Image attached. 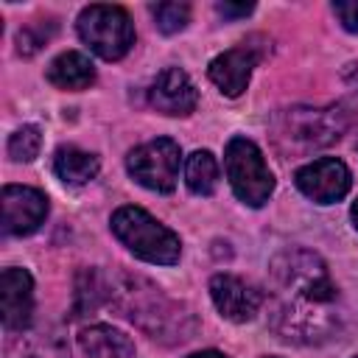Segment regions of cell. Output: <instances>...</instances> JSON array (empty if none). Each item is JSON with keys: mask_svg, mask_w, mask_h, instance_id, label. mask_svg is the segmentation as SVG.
I'll use <instances>...</instances> for the list:
<instances>
[{"mask_svg": "<svg viewBox=\"0 0 358 358\" xmlns=\"http://www.w3.org/2000/svg\"><path fill=\"white\" fill-rule=\"evenodd\" d=\"M268 319L285 341L319 344L338 330V285L310 249H288L268 268Z\"/></svg>", "mask_w": 358, "mask_h": 358, "instance_id": "obj_1", "label": "cell"}, {"mask_svg": "<svg viewBox=\"0 0 358 358\" xmlns=\"http://www.w3.org/2000/svg\"><path fill=\"white\" fill-rule=\"evenodd\" d=\"M120 296V308L123 313L143 327L151 338H159L165 344H176V341H187L196 333V319L193 313L179 305L171 302L157 285H151L143 277H123V285L117 291H112Z\"/></svg>", "mask_w": 358, "mask_h": 358, "instance_id": "obj_2", "label": "cell"}, {"mask_svg": "<svg viewBox=\"0 0 358 358\" xmlns=\"http://www.w3.org/2000/svg\"><path fill=\"white\" fill-rule=\"evenodd\" d=\"M112 232L115 238L140 260L173 266L179 260L182 243L173 229L159 224L143 207H120L112 213Z\"/></svg>", "mask_w": 358, "mask_h": 358, "instance_id": "obj_3", "label": "cell"}, {"mask_svg": "<svg viewBox=\"0 0 358 358\" xmlns=\"http://www.w3.org/2000/svg\"><path fill=\"white\" fill-rule=\"evenodd\" d=\"M350 117L341 106L327 109H288L274 123V140L285 151H313L336 143Z\"/></svg>", "mask_w": 358, "mask_h": 358, "instance_id": "obj_4", "label": "cell"}, {"mask_svg": "<svg viewBox=\"0 0 358 358\" xmlns=\"http://www.w3.org/2000/svg\"><path fill=\"white\" fill-rule=\"evenodd\" d=\"M78 36L106 62L123 59L134 45V25L120 6H87L78 14Z\"/></svg>", "mask_w": 358, "mask_h": 358, "instance_id": "obj_5", "label": "cell"}, {"mask_svg": "<svg viewBox=\"0 0 358 358\" xmlns=\"http://www.w3.org/2000/svg\"><path fill=\"white\" fill-rule=\"evenodd\" d=\"M224 165H227L229 185L243 204L260 207L268 201V196L274 190V176L263 159V151L252 140L232 137L224 151Z\"/></svg>", "mask_w": 358, "mask_h": 358, "instance_id": "obj_6", "label": "cell"}, {"mask_svg": "<svg viewBox=\"0 0 358 358\" xmlns=\"http://www.w3.org/2000/svg\"><path fill=\"white\" fill-rule=\"evenodd\" d=\"M179 162H182V151H179V143H173L171 137L148 140V143L131 148L126 157L129 173L143 187L157 190V193H171L176 187Z\"/></svg>", "mask_w": 358, "mask_h": 358, "instance_id": "obj_7", "label": "cell"}, {"mask_svg": "<svg viewBox=\"0 0 358 358\" xmlns=\"http://www.w3.org/2000/svg\"><path fill=\"white\" fill-rule=\"evenodd\" d=\"M294 179H296V187L319 204H333V201L344 199L352 185L350 168L336 157H322V159L302 165Z\"/></svg>", "mask_w": 358, "mask_h": 358, "instance_id": "obj_8", "label": "cell"}, {"mask_svg": "<svg viewBox=\"0 0 358 358\" xmlns=\"http://www.w3.org/2000/svg\"><path fill=\"white\" fill-rule=\"evenodd\" d=\"M48 215V199L36 187L6 185L3 187V232L31 235Z\"/></svg>", "mask_w": 358, "mask_h": 358, "instance_id": "obj_9", "label": "cell"}, {"mask_svg": "<svg viewBox=\"0 0 358 358\" xmlns=\"http://www.w3.org/2000/svg\"><path fill=\"white\" fill-rule=\"evenodd\" d=\"M210 296H213L218 313L238 324L255 319L263 305V294L235 274H215L210 280Z\"/></svg>", "mask_w": 358, "mask_h": 358, "instance_id": "obj_10", "label": "cell"}, {"mask_svg": "<svg viewBox=\"0 0 358 358\" xmlns=\"http://www.w3.org/2000/svg\"><path fill=\"white\" fill-rule=\"evenodd\" d=\"M196 101H199V92L190 81V76L179 67H168L162 70L151 87H148V103L162 112V115H171V117H185L196 109Z\"/></svg>", "mask_w": 358, "mask_h": 358, "instance_id": "obj_11", "label": "cell"}, {"mask_svg": "<svg viewBox=\"0 0 358 358\" xmlns=\"http://www.w3.org/2000/svg\"><path fill=\"white\" fill-rule=\"evenodd\" d=\"M257 59H260V53H257L252 45L229 48V50H224L221 56H215V59L210 62V67H207L210 81H213L227 98H238V95L246 90Z\"/></svg>", "mask_w": 358, "mask_h": 358, "instance_id": "obj_12", "label": "cell"}, {"mask_svg": "<svg viewBox=\"0 0 358 358\" xmlns=\"http://www.w3.org/2000/svg\"><path fill=\"white\" fill-rule=\"evenodd\" d=\"M0 305L6 330H25L34 313V280L25 268H6L0 274Z\"/></svg>", "mask_w": 358, "mask_h": 358, "instance_id": "obj_13", "label": "cell"}, {"mask_svg": "<svg viewBox=\"0 0 358 358\" xmlns=\"http://www.w3.org/2000/svg\"><path fill=\"white\" fill-rule=\"evenodd\" d=\"M78 344L90 358H131L134 355V341L109 324H92L81 330Z\"/></svg>", "mask_w": 358, "mask_h": 358, "instance_id": "obj_14", "label": "cell"}, {"mask_svg": "<svg viewBox=\"0 0 358 358\" xmlns=\"http://www.w3.org/2000/svg\"><path fill=\"white\" fill-rule=\"evenodd\" d=\"M48 81L59 90H87L95 81V67L84 53L67 50L50 62Z\"/></svg>", "mask_w": 358, "mask_h": 358, "instance_id": "obj_15", "label": "cell"}, {"mask_svg": "<svg viewBox=\"0 0 358 358\" xmlns=\"http://www.w3.org/2000/svg\"><path fill=\"white\" fill-rule=\"evenodd\" d=\"M53 171L67 185H84V182L95 179V173H98V157L90 154V151H81L76 145H62V148H56Z\"/></svg>", "mask_w": 358, "mask_h": 358, "instance_id": "obj_16", "label": "cell"}, {"mask_svg": "<svg viewBox=\"0 0 358 358\" xmlns=\"http://www.w3.org/2000/svg\"><path fill=\"white\" fill-rule=\"evenodd\" d=\"M185 182L196 196H210L218 187V162L210 151H193L185 162Z\"/></svg>", "mask_w": 358, "mask_h": 358, "instance_id": "obj_17", "label": "cell"}, {"mask_svg": "<svg viewBox=\"0 0 358 358\" xmlns=\"http://www.w3.org/2000/svg\"><path fill=\"white\" fill-rule=\"evenodd\" d=\"M106 296H112V288L101 280L98 271H81L78 274V282H76V316L87 313V310H95Z\"/></svg>", "mask_w": 358, "mask_h": 358, "instance_id": "obj_18", "label": "cell"}, {"mask_svg": "<svg viewBox=\"0 0 358 358\" xmlns=\"http://www.w3.org/2000/svg\"><path fill=\"white\" fill-rule=\"evenodd\" d=\"M8 358H70V352H67V347H64L59 338L36 333V336L20 338V341L11 347Z\"/></svg>", "mask_w": 358, "mask_h": 358, "instance_id": "obj_19", "label": "cell"}, {"mask_svg": "<svg viewBox=\"0 0 358 358\" xmlns=\"http://www.w3.org/2000/svg\"><path fill=\"white\" fill-rule=\"evenodd\" d=\"M56 34V22L53 20H36V22H28L17 31V53L20 56H34L39 53L50 36Z\"/></svg>", "mask_w": 358, "mask_h": 358, "instance_id": "obj_20", "label": "cell"}, {"mask_svg": "<svg viewBox=\"0 0 358 358\" xmlns=\"http://www.w3.org/2000/svg\"><path fill=\"white\" fill-rule=\"evenodd\" d=\"M39 145H42V134L36 126H22L11 134L8 140V157L14 162H31L36 154H39Z\"/></svg>", "mask_w": 358, "mask_h": 358, "instance_id": "obj_21", "label": "cell"}, {"mask_svg": "<svg viewBox=\"0 0 358 358\" xmlns=\"http://www.w3.org/2000/svg\"><path fill=\"white\" fill-rule=\"evenodd\" d=\"M151 11H154L157 28L162 34H176L190 22V6L187 3H157Z\"/></svg>", "mask_w": 358, "mask_h": 358, "instance_id": "obj_22", "label": "cell"}, {"mask_svg": "<svg viewBox=\"0 0 358 358\" xmlns=\"http://www.w3.org/2000/svg\"><path fill=\"white\" fill-rule=\"evenodd\" d=\"M333 14L341 20V25L352 34H358V0H347V3H333Z\"/></svg>", "mask_w": 358, "mask_h": 358, "instance_id": "obj_23", "label": "cell"}, {"mask_svg": "<svg viewBox=\"0 0 358 358\" xmlns=\"http://www.w3.org/2000/svg\"><path fill=\"white\" fill-rule=\"evenodd\" d=\"M252 8H255L252 3H218V6H215V11H218L221 17H229V20L252 14Z\"/></svg>", "mask_w": 358, "mask_h": 358, "instance_id": "obj_24", "label": "cell"}, {"mask_svg": "<svg viewBox=\"0 0 358 358\" xmlns=\"http://www.w3.org/2000/svg\"><path fill=\"white\" fill-rule=\"evenodd\" d=\"M187 358H227V355H221V352H215V350H204V352H193V355H187Z\"/></svg>", "mask_w": 358, "mask_h": 358, "instance_id": "obj_25", "label": "cell"}, {"mask_svg": "<svg viewBox=\"0 0 358 358\" xmlns=\"http://www.w3.org/2000/svg\"><path fill=\"white\" fill-rule=\"evenodd\" d=\"M350 218H352V224H355V229H358V201L352 204V210H350Z\"/></svg>", "mask_w": 358, "mask_h": 358, "instance_id": "obj_26", "label": "cell"}, {"mask_svg": "<svg viewBox=\"0 0 358 358\" xmlns=\"http://www.w3.org/2000/svg\"><path fill=\"white\" fill-rule=\"evenodd\" d=\"M352 358H358V355H352Z\"/></svg>", "mask_w": 358, "mask_h": 358, "instance_id": "obj_27", "label": "cell"}]
</instances>
